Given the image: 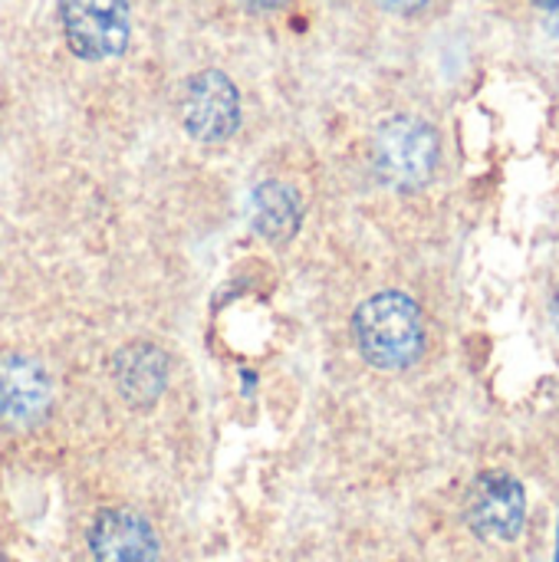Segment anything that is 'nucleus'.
<instances>
[{
  "mask_svg": "<svg viewBox=\"0 0 559 562\" xmlns=\"http://www.w3.org/2000/svg\"><path fill=\"white\" fill-rule=\"evenodd\" d=\"M362 359L382 372H399L425 352V319L412 296L385 290L369 296L353 319Z\"/></svg>",
  "mask_w": 559,
  "mask_h": 562,
  "instance_id": "1",
  "label": "nucleus"
},
{
  "mask_svg": "<svg viewBox=\"0 0 559 562\" xmlns=\"http://www.w3.org/2000/svg\"><path fill=\"white\" fill-rule=\"evenodd\" d=\"M438 155L441 148L435 128L415 115H395L382 122L372 135V165L379 178L402 191L432 181L438 168Z\"/></svg>",
  "mask_w": 559,
  "mask_h": 562,
  "instance_id": "2",
  "label": "nucleus"
},
{
  "mask_svg": "<svg viewBox=\"0 0 559 562\" xmlns=\"http://www.w3.org/2000/svg\"><path fill=\"white\" fill-rule=\"evenodd\" d=\"M59 23L79 59H112L128 46V0H59Z\"/></svg>",
  "mask_w": 559,
  "mask_h": 562,
  "instance_id": "3",
  "label": "nucleus"
},
{
  "mask_svg": "<svg viewBox=\"0 0 559 562\" xmlns=\"http://www.w3.org/2000/svg\"><path fill=\"white\" fill-rule=\"evenodd\" d=\"M53 375L49 369L20 349L0 352V425L3 428H33L53 408Z\"/></svg>",
  "mask_w": 559,
  "mask_h": 562,
  "instance_id": "4",
  "label": "nucleus"
},
{
  "mask_svg": "<svg viewBox=\"0 0 559 562\" xmlns=\"http://www.w3.org/2000/svg\"><path fill=\"white\" fill-rule=\"evenodd\" d=\"M527 517V494L521 481H514L504 471L481 474L465 501V520L468 527L488 540V543H511L521 537Z\"/></svg>",
  "mask_w": 559,
  "mask_h": 562,
  "instance_id": "5",
  "label": "nucleus"
},
{
  "mask_svg": "<svg viewBox=\"0 0 559 562\" xmlns=\"http://www.w3.org/2000/svg\"><path fill=\"white\" fill-rule=\"evenodd\" d=\"M181 119H185V128L194 142H201V145L227 142L241 125L237 86L221 69L198 72L185 89Z\"/></svg>",
  "mask_w": 559,
  "mask_h": 562,
  "instance_id": "6",
  "label": "nucleus"
},
{
  "mask_svg": "<svg viewBox=\"0 0 559 562\" xmlns=\"http://www.w3.org/2000/svg\"><path fill=\"white\" fill-rule=\"evenodd\" d=\"M89 553L92 562H155L158 537L142 514L112 507L96 517L89 530Z\"/></svg>",
  "mask_w": 559,
  "mask_h": 562,
  "instance_id": "7",
  "label": "nucleus"
},
{
  "mask_svg": "<svg viewBox=\"0 0 559 562\" xmlns=\"http://www.w3.org/2000/svg\"><path fill=\"white\" fill-rule=\"evenodd\" d=\"M168 372V356L152 342H132L112 362L115 392L132 408H152L165 395Z\"/></svg>",
  "mask_w": 559,
  "mask_h": 562,
  "instance_id": "8",
  "label": "nucleus"
},
{
  "mask_svg": "<svg viewBox=\"0 0 559 562\" xmlns=\"http://www.w3.org/2000/svg\"><path fill=\"white\" fill-rule=\"evenodd\" d=\"M300 198L283 181H264L250 194V224L264 240L283 244L300 231Z\"/></svg>",
  "mask_w": 559,
  "mask_h": 562,
  "instance_id": "9",
  "label": "nucleus"
},
{
  "mask_svg": "<svg viewBox=\"0 0 559 562\" xmlns=\"http://www.w3.org/2000/svg\"><path fill=\"white\" fill-rule=\"evenodd\" d=\"M379 7H385V10H392V13H415V10H422L428 0H376Z\"/></svg>",
  "mask_w": 559,
  "mask_h": 562,
  "instance_id": "10",
  "label": "nucleus"
},
{
  "mask_svg": "<svg viewBox=\"0 0 559 562\" xmlns=\"http://www.w3.org/2000/svg\"><path fill=\"white\" fill-rule=\"evenodd\" d=\"M241 3H244V7H250V10H260V13H264V10H277V7H283L287 0H241Z\"/></svg>",
  "mask_w": 559,
  "mask_h": 562,
  "instance_id": "11",
  "label": "nucleus"
},
{
  "mask_svg": "<svg viewBox=\"0 0 559 562\" xmlns=\"http://www.w3.org/2000/svg\"><path fill=\"white\" fill-rule=\"evenodd\" d=\"M554 319H557V326H559V290H557V296H554Z\"/></svg>",
  "mask_w": 559,
  "mask_h": 562,
  "instance_id": "12",
  "label": "nucleus"
}]
</instances>
